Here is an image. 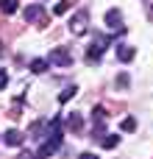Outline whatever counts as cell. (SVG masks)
Returning <instances> with one entry per match:
<instances>
[{
    "label": "cell",
    "instance_id": "1",
    "mask_svg": "<svg viewBox=\"0 0 153 159\" xmlns=\"http://www.w3.org/2000/svg\"><path fill=\"white\" fill-rule=\"evenodd\" d=\"M59 148H61V117H53V120H50V131H47V140L42 143V148H39L36 159L53 157Z\"/></svg>",
    "mask_w": 153,
    "mask_h": 159
},
{
    "label": "cell",
    "instance_id": "2",
    "mask_svg": "<svg viewBox=\"0 0 153 159\" xmlns=\"http://www.w3.org/2000/svg\"><path fill=\"white\" fill-rule=\"evenodd\" d=\"M106 45H109L106 36H95V42H92L89 50H86V64H98L100 56H103V50H106Z\"/></svg>",
    "mask_w": 153,
    "mask_h": 159
},
{
    "label": "cell",
    "instance_id": "3",
    "mask_svg": "<svg viewBox=\"0 0 153 159\" xmlns=\"http://www.w3.org/2000/svg\"><path fill=\"white\" fill-rule=\"evenodd\" d=\"M86 25H89V11H78V14H72L70 17V31L75 34V36H81V34H86Z\"/></svg>",
    "mask_w": 153,
    "mask_h": 159
},
{
    "label": "cell",
    "instance_id": "4",
    "mask_svg": "<svg viewBox=\"0 0 153 159\" xmlns=\"http://www.w3.org/2000/svg\"><path fill=\"white\" fill-rule=\"evenodd\" d=\"M47 61L56 64V67H70V64H72V53H70L67 48H53L50 56H47Z\"/></svg>",
    "mask_w": 153,
    "mask_h": 159
},
{
    "label": "cell",
    "instance_id": "5",
    "mask_svg": "<svg viewBox=\"0 0 153 159\" xmlns=\"http://www.w3.org/2000/svg\"><path fill=\"white\" fill-rule=\"evenodd\" d=\"M134 56H137V50H134V45H117V61L120 64H128V61H134Z\"/></svg>",
    "mask_w": 153,
    "mask_h": 159
},
{
    "label": "cell",
    "instance_id": "6",
    "mask_svg": "<svg viewBox=\"0 0 153 159\" xmlns=\"http://www.w3.org/2000/svg\"><path fill=\"white\" fill-rule=\"evenodd\" d=\"M22 14H25V20H28V22H36V20H42V17H45V6H42V3H33V6H28Z\"/></svg>",
    "mask_w": 153,
    "mask_h": 159
},
{
    "label": "cell",
    "instance_id": "7",
    "mask_svg": "<svg viewBox=\"0 0 153 159\" xmlns=\"http://www.w3.org/2000/svg\"><path fill=\"white\" fill-rule=\"evenodd\" d=\"M64 126H67V131L78 134V131H81V126H84V120H81V115H78V112H72V115H67V117H64Z\"/></svg>",
    "mask_w": 153,
    "mask_h": 159
},
{
    "label": "cell",
    "instance_id": "8",
    "mask_svg": "<svg viewBox=\"0 0 153 159\" xmlns=\"http://www.w3.org/2000/svg\"><path fill=\"white\" fill-rule=\"evenodd\" d=\"M103 20H106V25H109V28H114V31H117V28H120V22H123V14H120L117 8H109ZM120 31H123V28H120Z\"/></svg>",
    "mask_w": 153,
    "mask_h": 159
},
{
    "label": "cell",
    "instance_id": "9",
    "mask_svg": "<svg viewBox=\"0 0 153 159\" xmlns=\"http://www.w3.org/2000/svg\"><path fill=\"white\" fill-rule=\"evenodd\" d=\"M3 143H6V145H11V148H17V145H22V134H20L17 129H11V131H6V134H3Z\"/></svg>",
    "mask_w": 153,
    "mask_h": 159
},
{
    "label": "cell",
    "instance_id": "10",
    "mask_svg": "<svg viewBox=\"0 0 153 159\" xmlns=\"http://www.w3.org/2000/svg\"><path fill=\"white\" fill-rule=\"evenodd\" d=\"M28 67H31V73H36V75H39V73H45V70L50 67V61H47V59H33Z\"/></svg>",
    "mask_w": 153,
    "mask_h": 159
},
{
    "label": "cell",
    "instance_id": "11",
    "mask_svg": "<svg viewBox=\"0 0 153 159\" xmlns=\"http://www.w3.org/2000/svg\"><path fill=\"white\" fill-rule=\"evenodd\" d=\"M100 145H103L106 151H111V148H117V145H120V137H117V134H106V137L100 140Z\"/></svg>",
    "mask_w": 153,
    "mask_h": 159
},
{
    "label": "cell",
    "instance_id": "12",
    "mask_svg": "<svg viewBox=\"0 0 153 159\" xmlns=\"http://www.w3.org/2000/svg\"><path fill=\"white\" fill-rule=\"evenodd\" d=\"M92 123H106V109L103 106H95L92 109Z\"/></svg>",
    "mask_w": 153,
    "mask_h": 159
},
{
    "label": "cell",
    "instance_id": "13",
    "mask_svg": "<svg viewBox=\"0 0 153 159\" xmlns=\"http://www.w3.org/2000/svg\"><path fill=\"white\" fill-rule=\"evenodd\" d=\"M0 11L14 14V11H17V0H0Z\"/></svg>",
    "mask_w": 153,
    "mask_h": 159
},
{
    "label": "cell",
    "instance_id": "14",
    "mask_svg": "<svg viewBox=\"0 0 153 159\" xmlns=\"http://www.w3.org/2000/svg\"><path fill=\"white\" fill-rule=\"evenodd\" d=\"M75 92H78V89H75V87H67V89H64V92H61V95H59V101H61V103H67V101H70V98H72V95H75Z\"/></svg>",
    "mask_w": 153,
    "mask_h": 159
},
{
    "label": "cell",
    "instance_id": "15",
    "mask_svg": "<svg viewBox=\"0 0 153 159\" xmlns=\"http://www.w3.org/2000/svg\"><path fill=\"white\" fill-rule=\"evenodd\" d=\"M70 6H72V0H61V3H56V14H64V11H70Z\"/></svg>",
    "mask_w": 153,
    "mask_h": 159
},
{
    "label": "cell",
    "instance_id": "16",
    "mask_svg": "<svg viewBox=\"0 0 153 159\" xmlns=\"http://www.w3.org/2000/svg\"><path fill=\"white\" fill-rule=\"evenodd\" d=\"M134 129H137V120L134 117H125L123 120V131H134Z\"/></svg>",
    "mask_w": 153,
    "mask_h": 159
},
{
    "label": "cell",
    "instance_id": "17",
    "mask_svg": "<svg viewBox=\"0 0 153 159\" xmlns=\"http://www.w3.org/2000/svg\"><path fill=\"white\" fill-rule=\"evenodd\" d=\"M6 84H8V73L0 70V89H6Z\"/></svg>",
    "mask_w": 153,
    "mask_h": 159
},
{
    "label": "cell",
    "instance_id": "18",
    "mask_svg": "<svg viewBox=\"0 0 153 159\" xmlns=\"http://www.w3.org/2000/svg\"><path fill=\"white\" fill-rule=\"evenodd\" d=\"M117 84H120V87H128V75H125V73H123V75H120V78H117Z\"/></svg>",
    "mask_w": 153,
    "mask_h": 159
},
{
    "label": "cell",
    "instance_id": "19",
    "mask_svg": "<svg viewBox=\"0 0 153 159\" xmlns=\"http://www.w3.org/2000/svg\"><path fill=\"white\" fill-rule=\"evenodd\" d=\"M78 159H98V157H95V154H89V151H86V154H81V157H78Z\"/></svg>",
    "mask_w": 153,
    "mask_h": 159
}]
</instances>
